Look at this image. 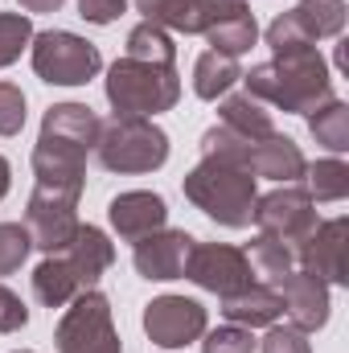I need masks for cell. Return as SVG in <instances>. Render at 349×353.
Segmentation results:
<instances>
[{"label": "cell", "mask_w": 349, "mask_h": 353, "mask_svg": "<svg viewBox=\"0 0 349 353\" xmlns=\"http://www.w3.org/2000/svg\"><path fill=\"white\" fill-rule=\"evenodd\" d=\"M222 123L243 132V136H271L275 123H271V111L263 107L259 99L251 94H222V107H218Z\"/></svg>", "instance_id": "obj_24"}, {"label": "cell", "mask_w": 349, "mask_h": 353, "mask_svg": "<svg viewBox=\"0 0 349 353\" xmlns=\"http://www.w3.org/2000/svg\"><path fill=\"white\" fill-rule=\"evenodd\" d=\"M123 8H128V0H79V17L90 25H111L123 17Z\"/></svg>", "instance_id": "obj_34"}, {"label": "cell", "mask_w": 349, "mask_h": 353, "mask_svg": "<svg viewBox=\"0 0 349 353\" xmlns=\"http://www.w3.org/2000/svg\"><path fill=\"white\" fill-rule=\"evenodd\" d=\"M111 263H115L111 239H107L99 226H83V222H79L74 239H70L62 251L46 255L41 267L33 271V296H37L46 308H66L79 292H90Z\"/></svg>", "instance_id": "obj_2"}, {"label": "cell", "mask_w": 349, "mask_h": 353, "mask_svg": "<svg viewBox=\"0 0 349 353\" xmlns=\"http://www.w3.org/2000/svg\"><path fill=\"white\" fill-rule=\"evenodd\" d=\"M279 300H283V312L288 321L300 329V333H312L329 321V283H321L317 275L308 271H288L279 279Z\"/></svg>", "instance_id": "obj_17"}, {"label": "cell", "mask_w": 349, "mask_h": 353, "mask_svg": "<svg viewBox=\"0 0 349 353\" xmlns=\"http://www.w3.org/2000/svg\"><path fill=\"white\" fill-rule=\"evenodd\" d=\"M201 157H214V161H226V165H239L251 176H271L279 185H292L304 176V152L296 148V140L271 132V136H243L226 123L210 128L201 136Z\"/></svg>", "instance_id": "obj_4"}, {"label": "cell", "mask_w": 349, "mask_h": 353, "mask_svg": "<svg viewBox=\"0 0 349 353\" xmlns=\"http://www.w3.org/2000/svg\"><path fill=\"white\" fill-rule=\"evenodd\" d=\"M128 58H140V62H177V46H173V37H169V29L152 25V21H140L128 33Z\"/></svg>", "instance_id": "obj_26"}, {"label": "cell", "mask_w": 349, "mask_h": 353, "mask_svg": "<svg viewBox=\"0 0 349 353\" xmlns=\"http://www.w3.org/2000/svg\"><path fill=\"white\" fill-rule=\"evenodd\" d=\"M103 119L87 103H58L41 119V136L33 148L37 181H83L87 157L94 152Z\"/></svg>", "instance_id": "obj_3"}, {"label": "cell", "mask_w": 349, "mask_h": 353, "mask_svg": "<svg viewBox=\"0 0 349 353\" xmlns=\"http://www.w3.org/2000/svg\"><path fill=\"white\" fill-rule=\"evenodd\" d=\"M247 255V263H251V279H259L263 288H279V279L292 271L296 263V251L292 247H283L279 239H271V234H259L255 243H251V251H243Z\"/></svg>", "instance_id": "obj_23"}, {"label": "cell", "mask_w": 349, "mask_h": 353, "mask_svg": "<svg viewBox=\"0 0 349 353\" xmlns=\"http://www.w3.org/2000/svg\"><path fill=\"white\" fill-rule=\"evenodd\" d=\"M296 259L321 283H346L349 279V218L317 222V230L296 247Z\"/></svg>", "instance_id": "obj_15"}, {"label": "cell", "mask_w": 349, "mask_h": 353, "mask_svg": "<svg viewBox=\"0 0 349 353\" xmlns=\"http://www.w3.org/2000/svg\"><path fill=\"white\" fill-rule=\"evenodd\" d=\"M25 128V94L17 83H0V136H17Z\"/></svg>", "instance_id": "obj_31"}, {"label": "cell", "mask_w": 349, "mask_h": 353, "mask_svg": "<svg viewBox=\"0 0 349 353\" xmlns=\"http://www.w3.org/2000/svg\"><path fill=\"white\" fill-rule=\"evenodd\" d=\"M181 99L177 62H140V58H119L107 70V103L115 115H140L152 119L161 111H173Z\"/></svg>", "instance_id": "obj_6"}, {"label": "cell", "mask_w": 349, "mask_h": 353, "mask_svg": "<svg viewBox=\"0 0 349 353\" xmlns=\"http://www.w3.org/2000/svg\"><path fill=\"white\" fill-rule=\"evenodd\" d=\"M185 197L206 218L230 230H243L255 218V176L239 165L214 161V157H201V165L185 176Z\"/></svg>", "instance_id": "obj_5"}, {"label": "cell", "mask_w": 349, "mask_h": 353, "mask_svg": "<svg viewBox=\"0 0 349 353\" xmlns=\"http://www.w3.org/2000/svg\"><path fill=\"white\" fill-rule=\"evenodd\" d=\"M103 58L99 46H90L87 37L70 33V29H46L33 33V70L41 83L50 87H83L99 74Z\"/></svg>", "instance_id": "obj_9"}, {"label": "cell", "mask_w": 349, "mask_h": 353, "mask_svg": "<svg viewBox=\"0 0 349 353\" xmlns=\"http://www.w3.org/2000/svg\"><path fill=\"white\" fill-rule=\"evenodd\" d=\"M239 79H243V70H239V58H226V54H214V50H206V54L193 62V90H197V99H206V103L222 99V94L235 87Z\"/></svg>", "instance_id": "obj_22"}, {"label": "cell", "mask_w": 349, "mask_h": 353, "mask_svg": "<svg viewBox=\"0 0 349 353\" xmlns=\"http://www.w3.org/2000/svg\"><path fill=\"white\" fill-rule=\"evenodd\" d=\"M17 353H33V350H17Z\"/></svg>", "instance_id": "obj_37"}, {"label": "cell", "mask_w": 349, "mask_h": 353, "mask_svg": "<svg viewBox=\"0 0 349 353\" xmlns=\"http://www.w3.org/2000/svg\"><path fill=\"white\" fill-rule=\"evenodd\" d=\"M243 83H247L251 99L271 103L288 115H308L333 99V79H329V66L317 54V46L275 54V62L251 66V74H243Z\"/></svg>", "instance_id": "obj_1"}, {"label": "cell", "mask_w": 349, "mask_h": 353, "mask_svg": "<svg viewBox=\"0 0 349 353\" xmlns=\"http://www.w3.org/2000/svg\"><path fill=\"white\" fill-rule=\"evenodd\" d=\"M8 161H4V157H0V197H4V193H8Z\"/></svg>", "instance_id": "obj_36"}, {"label": "cell", "mask_w": 349, "mask_h": 353, "mask_svg": "<svg viewBox=\"0 0 349 353\" xmlns=\"http://www.w3.org/2000/svg\"><path fill=\"white\" fill-rule=\"evenodd\" d=\"M308 132H312L317 144H325L329 152H346L349 148V107L341 99L321 103L317 111H308Z\"/></svg>", "instance_id": "obj_25"}, {"label": "cell", "mask_w": 349, "mask_h": 353, "mask_svg": "<svg viewBox=\"0 0 349 353\" xmlns=\"http://www.w3.org/2000/svg\"><path fill=\"white\" fill-rule=\"evenodd\" d=\"M33 41V21L25 12H0V66H12Z\"/></svg>", "instance_id": "obj_28"}, {"label": "cell", "mask_w": 349, "mask_h": 353, "mask_svg": "<svg viewBox=\"0 0 349 353\" xmlns=\"http://www.w3.org/2000/svg\"><path fill=\"white\" fill-rule=\"evenodd\" d=\"M79 197H83V181H37L33 185V197L25 210V230H29L33 247L54 255L74 239Z\"/></svg>", "instance_id": "obj_8"}, {"label": "cell", "mask_w": 349, "mask_h": 353, "mask_svg": "<svg viewBox=\"0 0 349 353\" xmlns=\"http://www.w3.org/2000/svg\"><path fill=\"white\" fill-rule=\"evenodd\" d=\"M29 251H33V239L21 222H0V275H12L29 259Z\"/></svg>", "instance_id": "obj_29"}, {"label": "cell", "mask_w": 349, "mask_h": 353, "mask_svg": "<svg viewBox=\"0 0 349 353\" xmlns=\"http://www.w3.org/2000/svg\"><path fill=\"white\" fill-rule=\"evenodd\" d=\"M263 353H312V345H308V333H300L296 325L288 329L271 325V333L263 337Z\"/></svg>", "instance_id": "obj_32"}, {"label": "cell", "mask_w": 349, "mask_h": 353, "mask_svg": "<svg viewBox=\"0 0 349 353\" xmlns=\"http://www.w3.org/2000/svg\"><path fill=\"white\" fill-rule=\"evenodd\" d=\"M255 37H259V25H255V12H251L243 0H222L218 17H214L210 29H206L210 50H214V54H226V58L247 54V50L255 46Z\"/></svg>", "instance_id": "obj_19"}, {"label": "cell", "mask_w": 349, "mask_h": 353, "mask_svg": "<svg viewBox=\"0 0 349 353\" xmlns=\"http://www.w3.org/2000/svg\"><path fill=\"white\" fill-rule=\"evenodd\" d=\"M189 247H193V239L185 230H152L136 243L132 263L144 279H177V275H185Z\"/></svg>", "instance_id": "obj_18"}, {"label": "cell", "mask_w": 349, "mask_h": 353, "mask_svg": "<svg viewBox=\"0 0 349 353\" xmlns=\"http://www.w3.org/2000/svg\"><path fill=\"white\" fill-rule=\"evenodd\" d=\"M107 218H111V226H115V234H119L123 243H140L144 234L165 230V222H169V205H165V197H161V193L132 189V193L111 197Z\"/></svg>", "instance_id": "obj_16"}, {"label": "cell", "mask_w": 349, "mask_h": 353, "mask_svg": "<svg viewBox=\"0 0 349 353\" xmlns=\"http://www.w3.org/2000/svg\"><path fill=\"white\" fill-rule=\"evenodd\" d=\"M144 333L161 350H181L193 345L206 333V308L189 296H161L144 308Z\"/></svg>", "instance_id": "obj_14"}, {"label": "cell", "mask_w": 349, "mask_h": 353, "mask_svg": "<svg viewBox=\"0 0 349 353\" xmlns=\"http://www.w3.org/2000/svg\"><path fill=\"white\" fill-rule=\"evenodd\" d=\"M21 8L25 12H54V8H62V0H21Z\"/></svg>", "instance_id": "obj_35"}, {"label": "cell", "mask_w": 349, "mask_h": 353, "mask_svg": "<svg viewBox=\"0 0 349 353\" xmlns=\"http://www.w3.org/2000/svg\"><path fill=\"white\" fill-rule=\"evenodd\" d=\"M94 157L107 173H157L169 161V136L140 115H115L99 128Z\"/></svg>", "instance_id": "obj_7"}, {"label": "cell", "mask_w": 349, "mask_h": 353, "mask_svg": "<svg viewBox=\"0 0 349 353\" xmlns=\"http://www.w3.org/2000/svg\"><path fill=\"white\" fill-rule=\"evenodd\" d=\"M185 275L214 296H235V292L255 283L247 255L239 247H226V243H193L189 259H185Z\"/></svg>", "instance_id": "obj_13"}, {"label": "cell", "mask_w": 349, "mask_h": 353, "mask_svg": "<svg viewBox=\"0 0 349 353\" xmlns=\"http://www.w3.org/2000/svg\"><path fill=\"white\" fill-rule=\"evenodd\" d=\"M136 8L144 12V21L177 29V33H206L210 21L218 17L222 0H136Z\"/></svg>", "instance_id": "obj_20"}, {"label": "cell", "mask_w": 349, "mask_h": 353, "mask_svg": "<svg viewBox=\"0 0 349 353\" xmlns=\"http://www.w3.org/2000/svg\"><path fill=\"white\" fill-rule=\"evenodd\" d=\"M346 17V0H300L292 12H283L267 25V46L275 54H288V50L317 46L321 37H341Z\"/></svg>", "instance_id": "obj_11"}, {"label": "cell", "mask_w": 349, "mask_h": 353, "mask_svg": "<svg viewBox=\"0 0 349 353\" xmlns=\"http://www.w3.org/2000/svg\"><path fill=\"white\" fill-rule=\"evenodd\" d=\"M201 353H255V341H251V329L243 325H222L214 333H201Z\"/></svg>", "instance_id": "obj_30"}, {"label": "cell", "mask_w": 349, "mask_h": 353, "mask_svg": "<svg viewBox=\"0 0 349 353\" xmlns=\"http://www.w3.org/2000/svg\"><path fill=\"white\" fill-rule=\"evenodd\" d=\"M25 325H29V308L21 304L17 292H8V288L0 283V333H17V329H25Z\"/></svg>", "instance_id": "obj_33"}, {"label": "cell", "mask_w": 349, "mask_h": 353, "mask_svg": "<svg viewBox=\"0 0 349 353\" xmlns=\"http://www.w3.org/2000/svg\"><path fill=\"white\" fill-rule=\"evenodd\" d=\"M308 173V197L312 201H341L349 193V169L341 161H317Z\"/></svg>", "instance_id": "obj_27"}, {"label": "cell", "mask_w": 349, "mask_h": 353, "mask_svg": "<svg viewBox=\"0 0 349 353\" xmlns=\"http://www.w3.org/2000/svg\"><path fill=\"white\" fill-rule=\"evenodd\" d=\"M251 222H259V234H271V239H279L283 247H300L312 230H317V210H312V197H308V189H300V185H283V189H275V193H267V197H255V218Z\"/></svg>", "instance_id": "obj_12"}, {"label": "cell", "mask_w": 349, "mask_h": 353, "mask_svg": "<svg viewBox=\"0 0 349 353\" xmlns=\"http://www.w3.org/2000/svg\"><path fill=\"white\" fill-rule=\"evenodd\" d=\"M58 353H119V333L103 292H79L58 321Z\"/></svg>", "instance_id": "obj_10"}, {"label": "cell", "mask_w": 349, "mask_h": 353, "mask_svg": "<svg viewBox=\"0 0 349 353\" xmlns=\"http://www.w3.org/2000/svg\"><path fill=\"white\" fill-rule=\"evenodd\" d=\"M222 316L230 325H243V329H271L283 316V300H279L275 288L251 283L235 296H222Z\"/></svg>", "instance_id": "obj_21"}]
</instances>
